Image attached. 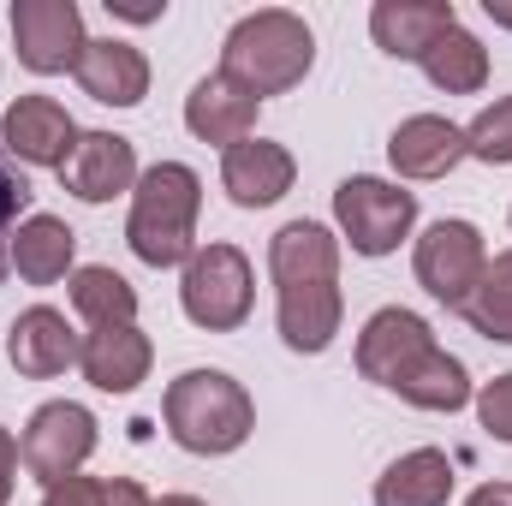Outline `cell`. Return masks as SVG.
Here are the masks:
<instances>
[{"label": "cell", "mask_w": 512, "mask_h": 506, "mask_svg": "<svg viewBox=\"0 0 512 506\" xmlns=\"http://www.w3.org/2000/svg\"><path fill=\"white\" fill-rule=\"evenodd\" d=\"M358 370H364V381L399 393L417 411H459L471 399L465 364L435 346V334H429V322L417 310H399V304H387V310H376L364 322V334H358Z\"/></svg>", "instance_id": "obj_1"}, {"label": "cell", "mask_w": 512, "mask_h": 506, "mask_svg": "<svg viewBox=\"0 0 512 506\" xmlns=\"http://www.w3.org/2000/svg\"><path fill=\"white\" fill-rule=\"evenodd\" d=\"M316 60V36L298 12L286 6H262L251 18H239L221 42V72L245 90V96H286L292 84H304Z\"/></svg>", "instance_id": "obj_2"}, {"label": "cell", "mask_w": 512, "mask_h": 506, "mask_svg": "<svg viewBox=\"0 0 512 506\" xmlns=\"http://www.w3.org/2000/svg\"><path fill=\"white\" fill-rule=\"evenodd\" d=\"M161 417H167V435L185 453H203V459L239 453L256 429L251 393L227 376V370H185L179 381H167Z\"/></svg>", "instance_id": "obj_3"}, {"label": "cell", "mask_w": 512, "mask_h": 506, "mask_svg": "<svg viewBox=\"0 0 512 506\" xmlns=\"http://www.w3.org/2000/svg\"><path fill=\"white\" fill-rule=\"evenodd\" d=\"M197 209H203V179L185 161H155L137 191H131L126 239L149 268H179L197 251Z\"/></svg>", "instance_id": "obj_4"}, {"label": "cell", "mask_w": 512, "mask_h": 506, "mask_svg": "<svg viewBox=\"0 0 512 506\" xmlns=\"http://www.w3.org/2000/svg\"><path fill=\"white\" fill-rule=\"evenodd\" d=\"M179 304L209 334L245 328V316H251V304H256L251 256L239 251V245H197L191 262H185V280H179Z\"/></svg>", "instance_id": "obj_5"}, {"label": "cell", "mask_w": 512, "mask_h": 506, "mask_svg": "<svg viewBox=\"0 0 512 506\" xmlns=\"http://www.w3.org/2000/svg\"><path fill=\"white\" fill-rule=\"evenodd\" d=\"M334 221H340V233L352 239L358 256H387V251H399V239L411 233L417 197L399 191V185H387V179L358 173V179H340V191H334Z\"/></svg>", "instance_id": "obj_6"}, {"label": "cell", "mask_w": 512, "mask_h": 506, "mask_svg": "<svg viewBox=\"0 0 512 506\" xmlns=\"http://www.w3.org/2000/svg\"><path fill=\"white\" fill-rule=\"evenodd\" d=\"M90 453H96V417H90L84 405H72V399H48V405L24 423V441H18L24 471H30L42 489L78 477Z\"/></svg>", "instance_id": "obj_7"}, {"label": "cell", "mask_w": 512, "mask_h": 506, "mask_svg": "<svg viewBox=\"0 0 512 506\" xmlns=\"http://www.w3.org/2000/svg\"><path fill=\"white\" fill-rule=\"evenodd\" d=\"M417 286L429 298H441L447 310H465V298L477 292L483 268H489V251H483V233L471 221H435L423 239H417Z\"/></svg>", "instance_id": "obj_8"}, {"label": "cell", "mask_w": 512, "mask_h": 506, "mask_svg": "<svg viewBox=\"0 0 512 506\" xmlns=\"http://www.w3.org/2000/svg\"><path fill=\"white\" fill-rule=\"evenodd\" d=\"M12 42L30 72H72L84 54V12L78 0H12Z\"/></svg>", "instance_id": "obj_9"}, {"label": "cell", "mask_w": 512, "mask_h": 506, "mask_svg": "<svg viewBox=\"0 0 512 506\" xmlns=\"http://www.w3.org/2000/svg\"><path fill=\"white\" fill-rule=\"evenodd\" d=\"M84 131L72 126V114L54 102V96H18L0 120V143L12 161H30V167H66V155L78 149Z\"/></svg>", "instance_id": "obj_10"}, {"label": "cell", "mask_w": 512, "mask_h": 506, "mask_svg": "<svg viewBox=\"0 0 512 506\" xmlns=\"http://www.w3.org/2000/svg\"><path fill=\"white\" fill-rule=\"evenodd\" d=\"M6 352H12V370H18V376L48 381V376H66V370L84 358V340H78V328H72L54 304H30V310L12 322Z\"/></svg>", "instance_id": "obj_11"}, {"label": "cell", "mask_w": 512, "mask_h": 506, "mask_svg": "<svg viewBox=\"0 0 512 506\" xmlns=\"http://www.w3.org/2000/svg\"><path fill=\"white\" fill-rule=\"evenodd\" d=\"M60 179H66L72 197L108 203L120 191H137V149H131V137H120V131H84L78 149L66 155Z\"/></svg>", "instance_id": "obj_12"}, {"label": "cell", "mask_w": 512, "mask_h": 506, "mask_svg": "<svg viewBox=\"0 0 512 506\" xmlns=\"http://www.w3.org/2000/svg\"><path fill=\"white\" fill-rule=\"evenodd\" d=\"M292 179H298L292 149H280V143H268V137H245V143H233V149L221 155V185H227V197H233L239 209H268V203H280V197L292 191Z\"/></svg>", "instance_id": "obj_13"}, {"label": "cell", "mask_w": 512, "mask_h": 506, "mask_svg": "<svg viewBox=\"0 0 512 506\" xmlns=\"http://www.w3.org/2000/svg\"><path fill=\"white\" fill-rule=\"evenodd\" d=\"M72 78H78V90H84L90 102H102V108H137V102L149 96V60H143L131 42H120V36L84 42Z\"/></svg>", "instance_id": "obj_14"}, {"label": "cell", "mask_w": 512, "mask_h": 506, "mask_svg": "<svg viewBox=\"0 0 512 506\" xmlns=\"http://www.w3.org/2000/svg\"><path fill=\"white\" fill-rule=\"evenodd\" d=\"M387 161L405 179H447L465 161V131L453 120H441V114H411L387 137Z\"/></svg>", "instance_id": "obj_15"}, {"label": "cell", "mask_w": 512, "mask_h": 506, "mask_svg": "<svg viewBox=\"0 0 512 506\" xmlns=\"http://www.w3.org/2000/svg\"><path fill=\"white\" fill-rule=\"evenodd\" d=\"M340 280H292L280 286V340L304 358L328 352L340 334Z\"/></svg>", "instance_id": "obj_16"}, {"label": "cell", "mask_w": 512, "mask_h": 506, "mask_svg": "<svg viewBox=\"0 0 512 506\" xmlns=\"http://www.w3.org/2000/svg\"><path fill=\"white\" fill-rule=\"evenodd\" d=\"M185 126H191V137H203V143L233 149V143H245L256 131V96H245L227 72H209L185 96Z\"/></svg>", "instance_id": "obj_17"}, {"label": "cell", "mask_w": 512, "mask_h": 506, "mask_svg": "<svg viewBox=\"0 0 512 506\" xmlns=\"http://www.w3.org/2000/svg\"><path fill=\"white\" fill-rule=\"evenodd\" d=\"M149 358H155L149 334L137 322H120V328H90L84 334L78 370H84L90 387H102V393H131L137 381L149 376Z\"/></svg>", "instance_id": "obj_18"}, {"label": "cell", "mask_w": 512, "mask_h": 506, "mask_svg": "<svg viewBox=\"0 0 512 506\" xmlns=\"http://www.w3.org/2000/svg\"><path fill=\"white\" fill-rule=\"evenodd\" d=\"M453 24H459L453 0H376V12H370V36L393 60H423L429 42L447 36Z\"/></svg>", "instance_id": "obj_19"}, {"label": "cell", "mask_w": 512, "mask_h": 506, "mask_svg": "<svg viewBox=\"0 0 512 506\" xmlns=\"http://www.w3.org/2000/svg\"><path fill=\"white\" fill-rule=\"evenodd\" d=\"M268 274H274V286H292V280H340V239L322 221H286L268 239Z\"/></svg>", "instance_id": "obj_20"}, {"label": "cell", "mask_w": 512, "mask_h": 506, "mask_svg": "<svg viewBox=\"0 0 512 506\" xmlns=\"http://www.w3.org/2000/svg\"><path fill=\"white\" fill-rule=\"evenodd\" d=\"M453 495V459L441 447L399 453L376 477V506H447Z\"/></svg>", "instance_id": "obj_21"}, {"label": "cell", "mask_w": 512, "mask_h": 506, "mask_svg": "<svg viewBox=\"0 0 512 506\" xmlns=\"http://www.w3.org/2000/svg\"><path fill=\"white\" fill-rule=\"evenodd\" d=\"M72 251H78V233L60 215H30L18 227V239H12V268L30 286H54V280H66Z\"/></svg>", "instance_id": "obj_22"}, {"label": "cell", "mask_w": 512, "mask_h": 506, "mask_svg": "<svg viewBox=\"0 0 512 506\" xmlns=\"http://www.w3.org/2000/svg\"><path fill=\"white\" fill-rule=\"evenodd\" d=\"M423 72H429V84L435 90H447V96H471V90H483L489 84V48L465 30V24H453L447 36H435L429 42V54L417 60Z\"/></svg>", "instance_id": "obj_23"}, {"label": "cell", "mask_w": 512, "mask_h": 506, "mask_svg": "<svg viewBox=\"0 0 512 506\" xmlns=\"http://www.w3.org/2000/svg\"><path fill=\"white\" fill-rule=\"evenodd\" d=\"M72 310L90 322V328H120L137 322V286L114 268H78L72 274Z\"/></svg>", "instance_id": "obj_24"}, {"label": "cell", "mask_w": 512, "mask_h": 506, "mask_svg": "<svg viewBox=\"0 0 512 506\" xmlns=\"http://www.w3.org/2000/svg\"><path fill=\"white\" fill-rule=\"evenodd\" d=\"M465 322H471L483 340L512 346V251H501L489 268H483L477 292L465 298Z\"/></svg>", "instance_id": "obj_25"}, {"label": "cell", "mask_w": 512, "mask_h": 506, "mask_svg": "<svg viewBox=\"0 0 512 506\" xmlns=\"http://www.w3.org/2000/svg\"><path fill=\"white\" fill-rule=\"evenodd\" d=\"M30 179H24V167L6 155V143H0V280H6V268H12V239H18V227L30 221Z\"/></svg>", "instance_id": "obj_26"}, {"label": "cell", "mask_w": 512, "mask_h": 506, "mask_svg": "<svg viewBox=\"0 0 512 506\" xmlns=\"http://www.w3.org/2000/svg\"><path fill=\"white\" fill-rule=\"evenodd\" d=\"M465 155L489 161V167H507L512 161V96H501L495 108H483L471 126H465Z\"/></svg>", "instance_id": "obj_27"}, {"label": "cell", "mask_w": 512, "mask_h": 506, "mask_svg": "<svg viewBox=\"0 0 512 506\" xmlns=\"http://www.w3.org/2000/svg\"><path fill=\"white\" fill-rule=\"evenodd\" d=\"M477 417H483V429H489L495 441H512V376L483 381V393H477Z\"/></svg>", "instance_id": "obj_28"}, {"label": "cell", "mask_w": 512, "mask_h": 506, "mask_svg": "<svg viewBox=\"0 0 512 506\" xmlns=\"http://www.w3.org/2000/svg\"><path fill=\"white\" fill-rule=\"evenodd\" d=\"M42 506H108V483L102 477H66L42 495Z\"/></svg>", "instance_id": "obj_29"}, {"label": "cell", "mask_w": 512, "mask_h": 506, "mask_svg": "<svg viewBox=\"0 0 512 506\" xmlns=\"http://www.w3.org/2000/svg\"><path fill=\"white\" fill-rule=\"evenodd\" d=\"M108 12L114 18H131V24H155L167 12V0H108Z\"/></svg>", "instance_id": "obj_30"}, {"label": "cell", "mask_w": 512, "mask_h": 506, "mask_svg": "<svg viewBox=\"0 0 512 506\" xmlns=\"http://www.w3.org/2000/svg\"><path fill=\"white\" fill-rule=\"evenodd\" d=\"M12 477H18V441L0 429V506L12 501Z\"/></svg>", "instance_id": "obj_31"}, {"label": "cell", "mask_w": 512, "mask_h": 506, "mask_svg": "<svg viewBox=\"0 0 512 506\" xmlns=\"http://www.w3.org/2000/svg\"><path fill=\"white\" fill-rule=\"evenodd\" d=\"M465 506H512V483H483Z\"/></svg>", "instance_id": "obj_32"}, {"label": "cell", "mask_w": 512, "mask_h": 506, "mask_svg": "<svg viewBox=\"0 0 512 506\" xmlns=\"http://www.w3.org/2000/svg\"><path fill=\"white\" fill-rule=\"evenodd\" d=\"M483 12H489L501 30H512V0H483Z\"/></svg>", "instance_id": "obj_33"}, {"label": "cell", "mask_w": 512, "mask_h": 506, "mask_svg": "<svg viewBox=\"0 0 512 506\" xmlns=\"http://www.w3.org/2000/svg\"><path fill=\"white\" fill-rule=\"evenodd\" d=\"M155 506H209V501H197V495H161Z\"/></svg>", "instance_id": "obj_34"}]
</instances>
